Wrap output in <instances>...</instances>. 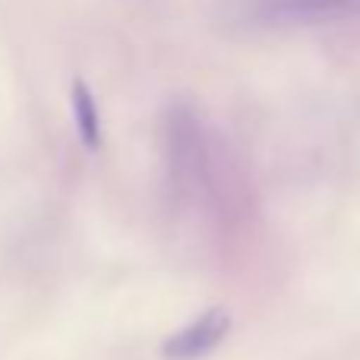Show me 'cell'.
Listing matches in <instances>:
<instances>
[{"instance_id":"cell-3","label":"cell","mask_w":360,"mask_h":360,"mask_svg":"<svg viewBox=\"0 0 360 360\" xmlns=\"http://www.w3.org/2000/svg\"><path fill=\"white\" fill-rule=\"evenodd\" d=\"M73 117H76V130L86 149H98L101 143V117H98V105H95L92 92L82 79L73 82Z\"/></svg>"},{"instance_id":"cell-1","label":"cell","mask_w":360,"mask_h":360,"mask_svg":"<svg viewBox=\"0 0 360 360\" xmlns=\"http://www.w3.org/2000/svg\"><path fill=\"white\" fill-rule=\"evenodd\" d=\"M237 16L253 29H310L360 19V0H243Z\"/></svg>"},{"instance_id":"cell-2","label":"cell","mask_w":360,"mask_h":360,"mask_svg":"<svg viewBox=\"0 0 360 360\" xmlns=\"http://www.w3.org/2000/svg\"><path fill=\"white\" fill-rule=\"evenodd\" d=\"M231 329V313L224 307H215V310H205L196 323H190L186 329L174 332L168 342L162 345L165 357L168 360H196L209 351H215L218 345L224 342Z\"/></svg>"}]
</instances>
